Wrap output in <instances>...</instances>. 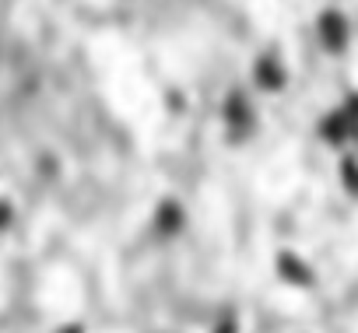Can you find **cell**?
Segmentation results:
<instances>
[{
  "label": "cell",
  "mask_w": 358,
  "mask_h": 333,
  "mask_svg": "<svg viewBox=\"0 0 358 333\" xmlns=\"http://www.w3.org/2000/svg\"><path fill=\"white\" fill-rule=\"evenodd\" d=\"M274 274H278L285 284H292V288H313V284H316L313 263H309L306 256H299L295 249H281V253L274 256Z\"/></svg>",
  "instance_id": "1"
},
{
  "label": "cell",
  "mask_w": 358,
  "mask_h": 333,
  "mask_svg": "<svg viewBox=\"0 0 358 333\" xmlns=\"http://www.w3.org/2000/svg\"><path fill=\"white\" fill-rule=\"evenodd\" d=\"M155 228H158L162 239H176L179 232L187 228V207L179 204V200H172V197H165L155 207Z\"/></svg>",
  "instance_id": "2"
},
{
  "label": "cell",
  "mask_w": 358,
  "mask_h": 333,
  "mask_svg": "<svg viewBox=\"0 0 358 333\" xmlns=\"http://www.w3.org/2000/svg\"><path fill=\"white\" fill-rule=\"evenodd\" d=\"M320 36H323V46L330 53H341L351 39V29H348V18L341 11H323L320 15Z\"/></svg>",
  "instance_id": "3"
},
{
  "label": "cell",
  "mask_w": 358,
  "mask_h": 333,
  "mask_svg": "<svg viewBox=\"0 0 358 333\" xmlns=\"http://www.w3.org/2000/svg\"><path fill=\"white\" fill-rule=\"evenodd\" d=\"M15 225V204L11 200H0V232H8Z\"/></svg>",
  "instance_id": "4"
},
{
  "label": "cell",
  "mask_w": 358,
  "mask_h": 333,
  "mask_svg": "<svg viewBox=\"0 0 358 333\" xmlns=\"http://www.w3.org/2000/svg\"><path fill=\"white\" fill-rule=\"evenodd\" d=\"M215 333H239V323H236L232 316H225V319L215 323Z\"/></svg>",
  "instance_id": "5"
},
{
  "label": "cell",
  "mask_w": 358,
  "mask_h": 333,
  "mask_svg": "<svg viewBox=\"0 0 358 333\" xmlns=\"http://www.w3.org/2000/svg\"><path fill=\"white\" fill-rule=\"evenodd\" d=\"M60 333H85V330H81V326H78V323H67V326H64V330H60Z\"/></svg>",
  "instance_id": "6"
}]
</instances>
